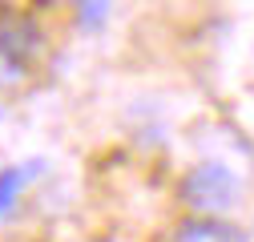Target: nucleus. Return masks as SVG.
Returning <instances> with one entry per match:
<instances>
[{"mask_svg":"<svg viewBox=\"0 0 254 242\" xmlns=\"http://www.w3.org/2000/svg\"><path fill=\"white\" fill-rule=\"evenodd\" d=\"M238 178L222 166V162H202L194 166L182 186H178V198L194 210V214H226V210L238 202Z\"/></svg>","mask_w":254,"mask_h":242,"instance_id":"1","label":"nucleus"},{"mask_svg":"<svg viewBox=\"0 0 254 242\" xmlns=\"http://www.w3.org/2000/svg\"><path fill=\"white\" fill-rule=\"evenodd\" d=\"M0 53L8 60H20V65L33 69V60L45 53V33L33 16H24L16 8L0 12Z\"/></svg>","mask_w":254,"mask_h":242,"instance_id":"2","label":"nucleus"},{"mask_svg":"<svg viewBox=\"0 0 254 242\" xmlns=\"http://www.w3.org/2000/svg\"><path fill=\"white\" fill-rule=\"evenodd\" d=\"M174 242H246V234L230 222H222L218 214H198L174 230Z\"/></svg>","mask_w":254,"mask_h":242,"instance_id":"3","label":"nucleus"},{"mask_svg":"<svg viewBox=\"0 0 254 242\" xmlns=\"http://www.w3.org/2000/svg\"><path fill=\"white\" fill-rule=\"evenodd\" d=\"M28 178H33V170H20V166L0 170V214H8V210L20 202V190H24Z\"/></svg>","mask_w":254,"mask_h":242,"instance_id":"4","label":"nucleus"},{"mask_svg":"<svg viewBox=\"0 0 254 242\" xmlns=\"http://www.w3.org/2000/svg\"><path fill=\"white\" fill-rule=\"evenodd\" d=\"M109 8H113V0H73L77 24L85 28V33H97V28L109 20Z\"/></svg>","mask_w":254,"mask_h":242,"instance_id":"5","label":"nucleus"},{"mask_svg":"<svg viewBox=\"0 0 254 242\" xmlns=\"http://www.w3.org/2000/svg\"><path fill=\"white\" fill-rule=\"evenodd\" d=\"M24 81H28V65H20V60H8L4 53H0V93L24 89Z\"/></svg>","mask_w":254,"mask_h":242,"instance_id":"6","label":"nucleus"}]
</instances>
